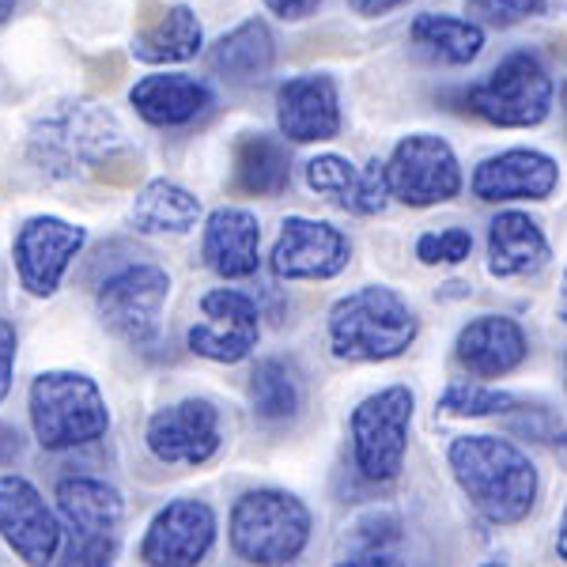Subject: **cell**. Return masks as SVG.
<instances>
[{
	"label": "cell",
	"mask_w": 567,
	"mask_h": 567,
	"mask_svg": "<svg viewBox=\"0 0 567 567\" xmlns=\"http://www.w3.org/2000/svg\"><path fill=\"white\" fill-rule=\"evenodd\" d=\"M458 488L492 526H518L537 503V465L523 446L499 435H458L446 451Z\"/></svg>",
	"instance_id": "cell-1"
},
{
	"label": "cell",
	"mask_w": 567,
	"mask_h": 567,
	"mask_svg": "<svg viewBox=\"0 0 567 567\" xmlns=\"http://www.w3.org/2000/svg\"><path fill=\"white\" fill-rule=\"evenodd\" d=\"M420 337L416 310L401 291L368 284L329 307V352L341 363H386L413 349Z\"/></svg>",
	"instance_id": "cell-2"
},
{
	"label": "cell",
	"mask_w": 567,
	"mask_h": 567,
	"mask_svg": "<svg viewBox=\"0 0 567 567\" xmlns=\"http://www.w3.org/2000/svg\"><path fill=\"white\" fill-rule=\"evenodd\" d=\"M125 148V130L106 106L65 103L27 136V155L45 178H76Z\"/></svg>",
	"instance_id": "cell-3"
},
{
	"label": "cell",
	"mask_w": 567,
	"mask_h": 567,
	"mask_svg": "<svg viewBox=\"0 0 567 567\" xmlns=\"http://www.w3.org/2000/svg\"><path fill=\"white\" fill-rule=\"evenodd\" d=\"M31 432L42 451H76L106 435L110 409L99 382L84 371H42L27 398Z\"/></svg>",
	"instance_id": "cell-4"
},
{
	"label": "cell",
	"mask_w": 567,
	"mask_h": 567,
	"mask_svg": "<svg viewBox=\"0 0 567 567\" xmlns=\"http://www.w3.org/2000/svg\"><path fill=\"white\" fill-rule=\"evenodd\" d=\"M61 523V564L106 567L122 545L125 499L99 477H65L53 492Z\"/></svg>",
	"instance_id": "cell-5"
},
{
	"label": "cell",
	"mask_w": 567,
	"mask_h": 567,
	"mask_svg": "<svg viewBox=\"0 0 567 567\" xmlns=\"http://www.w3.org/2000/svg\"><path fill=\"white\" fill-rule=\"evenodd\" d=\"M231 548L246 564L277 567L303 556L310 542V518L307 503L284 488H254L235 499L231 507Z\"/></svg>",
	"instance_id": "cell-6"
},
{
	"label": "cell",
	"mask_w": 567,
	"mask_h": 567,
	"mask_svg": "<svg viewBox=\"0 0 567 567\" xmlns=\"http://www.w3.org/2000/svg\"><path fill=\"white\" fill-rule=\"evenodd\" d=\"M171 299V277L152 261H136L110 272L99 284L95 310L110 337L130 344L136 352H148L163 337V307Z\"/></svg>",
	"instance_id": "cell-7"
},
{
	"label": "cell",
	"mask_w": 567,
	"mask_h": 567,
	"mask_svg": "<svg viewBox=\"0 0 567 567\" xmlns=\"http://www.w3.org/2000/svg\"><path fill=\"white\" fill-rule=\"evenodd\" d=\"M553 76L534 53H507L488 80L465 91V106L496 130H534L553 114Z\"/></svg>",
	"instance_id": "cell-8"
},
{
	"label": "cell",
	"mask_w": 567,
	"mask_h": 567,
	"mask_svg": "<svg viewBox=\"0 0 567 567\" xmlns=\"http://www.w3.org/2000/svg\"><path fill=\"white\" fill-rule=\"evenodd\" d=\"M416 413V393L398 382L371 398H363L352 409V458L355 470L374 484H386L401 473L409 454V424Z\"/></svg>",
	"instance_id": "cell-9"
},
{
	"label": "cell",
	"mask_w": 567,
	"mask_h": 567,
	"mask_svg": "<svg viewBox=\"0 0 567 567\" xmlns=\"http://www.w3.org/2000/svg\"><path fill=\"white\" fill-rule=\"evenodd\" d=\"M390 197L409 208L446 205L462 194V163L451 144L435 133H413L393 144L386 159Z\"/></svg>",
	"instance_id": "cell-10"
},
{
	"label": "cell",
	"mask_w": 567,
	"mask_h": 567,
	"mask_svg": "<svg viewBox=\"0 0 567 567\" xmlns=\"http://www.w3.org/2000/svg\"><path fill=\"white\" fill-rule=\"evenodd\" d=\"M261 341V310L239 288H213L200 296V322L189 326V352L213 363H243Z\"/></svg>",
	"instance_id": "cell-11"
},
{
	"label": "cell",
	"mask_w": 567,
	"mask_h": 567,
	"mask_svg": "<svg viewBox=\"0 0 567 567\" xmlns=\"http://www.w3.org/2000/svg\"><path fill=\"white\" fill-rule=\"evenodd\" d=\"M87 246V231L80 224H69L61 216H31L16 231L12 254H16V272L27 296L50 299L61 288L69 265L80 258V250Z\"/></svg>",
	"instance_id": "cell-12"
},
{
	"label": "cell",
	"mask_w": 567,
	"mask_h": 567,
	"mask_svg": "<svg viewBox=\"0 0 567 567\" xmlns=\"http://www.w3.org/2000/svg\"><path fill=\"white\" fill-rule=\"evenodd\" d=\"M352 243L341 227L326 219L288 216L280 224L277 246H272V272L280 280H333L349 269Z\"/></svg>",
	"instance_id": "cell-13"
},
{
	"label": "cell",
	"mask_w": 567,
	"mask_h": 567,
	"mask_svg": "<svg viewBox=\"0 0 567 567\" xmlns=\"http://www.w3.org/2000/svg\"><path fill=\"white\" fill-rule=\"evenodd\" d=\"M152 458L163 465H205L213 462L224 446L219 432V409L205 398H186L175 405H163L148 420L144 432Z\"/></svg>",
	"instance_id": "cell-14"
},
{
	"label": "cell",
	"mask_w": 567,
	"mask_h": 567,
	"mask_svg": "<svg viewBox=\"0 0 567 567\" xmlns=\"http://www.w3.org/2000/svg\"><path fill=\"white\" fill-rule=\"evenodd\" d=\"M0 537L23 564H53L61 548L58 511L20 473L0 477Z\"/></svg>",
	"instance_id": "cell-15"
},
{
	"label": "cell",
	"mask_w": 567,
	"mask_h": 567,
	"mask_svg": "<svg viewBox=\"0 0 567 567\" xmlns=\"http://www.w3.org/2000/svg\"><path fill=\"white\" fill-rule=\"evenodd\" d=\"M216 545V511L205 499H171L155 511L141 542V564L197 567Z\"/></svg>",
	"instance_id": "cell-16"
},
{
	"label": "cell",
	"mask_w": 567,
	"mask_h": 567,
	"mask_svg": "<svg viewBox=\"0 0 567 567\" xmlns=\"http://www.w3.org/2000/svg\"><path fill=\"white\" fill-rule=\"evenodd\" d=\"M277 125L291 144H322L341 133V91L326 72L284 80L277 87Z\"/></svg>",
	"instance_id": "cell-17"
},
{
	"label": "cell",
	"mask_w": 567,
	"mask_h": 567,
	"mask_svg": "<svg viewBox=\"0 0 567 567\" xmlns=\"http://www.w3.org/2000/svg\"><path fill=\"white\" fill-rule=\"evenodd\" d=\"M560 167L553 155L534 148H511L492 159H484L470 178V189L477 200L488 205H507V200H545L553 197Z\"/></svg>",
	"instance_id": "cell-18"
},
{
	"label": "cell",
	"mask_w": 567,
	"mask_h": 567,
	"mask_svg": "<svg viewBox=\"0 0 567 567\" xmlns=\"http://www.w3.org/2000/svg\"><path fill=\"white\" fill-rule=\"evenodd\" d=\"M307 186L318 197L333 200L337 208L352 216H379L390 205V186H386V163L371 159L363 167H355L344 155H315L307 163Z\"/></svg>",
	"instance_id": "cell-19"
},
{
	"label": "cell",
	"mask_w": 567,
	"mask_h": 567,
	"mask_svg": "<svg viewBox=\"0 0 567 567\" xmlns=\"http://www.w3.org/2000/svg\"><path fill=\"white\" fill-rule=\"evenodd\" d=\"M200 258L224 280H246L261 265V224L250 208L224 205L205 219Z\"/></svg>",
	"instance_id": "cell-20"
},
{
	"label": "cell",
	"mask_w": 567,
	"mask_h": 567,
	"mask_svg": "<svg viewBox=\"0 0 567 567\" xmlns=\"http://www.w3.org/2000/svg\"><path fill=\"white\" fill-rule=\"evenodd\" d=\"M454 355L473 379H503L526 363V329L507 315H481L462 326Z\"/></svg>",
	"instance_id": "cell-21"
},
{
	"label": "cell",
	"mask_w": 567,
	"mask_h": 567,
	"mask_svg": "<svg viewBox=\"0 0 567 567\" xmlns=\"http://www.w3.org/2000/svg\"><path fill=\"white\" fill-rule=\"evenodd\" d=\"M130 103L155 130H175V125L197 122L216 103V95L205 80L189 76V72H155V76L136 80Z\"/></svg>",
	"instance_id": "cell-22"
},
{
	"label": "cell",
	"mask_w": 567,
	"mask_h": 567,
	"mask_svg": "<svg viewBox=\"0 0 567 567\" xmlns=\"http://www.w3.org/2000/svg\"><path fill=\"white\" fill-rule=\"evenodd\" d=\"M277 65V39L265 20H246L208 50V69L227 87H254Z\"/></svg>",
	"instance_id": "cell-23"
},
{
	"label": "cell",
	"mask_w": 567,
	"mask_h": 567,
	"mask_svg": "<svg viewBox=\"0 0 567 567\" xmlns=\"http://www.w3.org/2000/svg\"><path fill=\"white\" fill-rule=\"evenodd\" d=\"M205 50V27L189 4H171L159 16H144L133 34V58L144 65H182Z\"/></svg>",
	"instance_id": "cell-24"
},
{
	"label": "cell",
	"mask_w": 567,
	"mask_h": 567,
	"mask_svg": "<svg viewBox=\"0 0 567 567\" xmlns=\"http://www.w3.org/2000/svg\"><path fill=\"white\" fill-rule=\"evenodd\" d=\"M548 239L534 216L526 213H499L488 224V277L515 280L529 277L548 261Z\"/></svg>",
	"instance_id": "cell-25"
},
{
	"label": "cell",
	"mask_w": 567,
	"mask_h": 567,
	"mask_svg": "<svg viewBox=\"0 0 567 567\" xmlns=\"http://www.w3.org/2000/svg\"><path fill=\"white\" fill-rule=\"evenodd\" d=\"M291 182L288 144L272 133H243L231 152V186L246 197H280Z\"/></svg>",
	"instance_id": "cell-26"
},
{
	"label": "cell",
	"mask_w": 567,
	"mask_h": 567,
	"mask_svg": "<svg viewBox=\"0 0 567 567\" xmlns=\"http://www.w3.org/2000/svg\"><path fill=\"white\" fill-rule=\"evenodd\" d=\"M405 556V526L386 507H371L355 515L341 537L337 564L349 567H393Z\"/></svg>",
	"instance_id": "cell-27"
},
{
	"label": "cell",
	"mask_w": 567,
	"mask_h": 567,
	"mask_svg": "<svg viewBox=\"0 0 567 567\" xmlns=\"http://www.w3.org/2000/svg\"><path fill=\"white\" fill-rule=\"evenodd\" d=\"M200 219V200L171 178H152L133 197V224L141 235H186Z\"/></svg>",
	"instance_id": "cell-28"
},
{
	"label": "cell",
	"mask_w": 567,
	"mask_h": 567,
	"mask_svg": "<svg viewBox=\"0 0 567 567\" xmlns=\"http://www.w3.org/2000/svg\"><path fill=\"white\" fill-rule=\"evenodd\" d=\"M409 39L435 53L446 65H470L484 50V27L477 20H462V16L446 12H424L409 27Z\"/></svg>",
	"instance_id": "cell-29"
},
{
	"label": "cell",
	"mask_w": 567,
	"mask_h": 567,
	"mask_svg": "<svg viewBox=\"0 0 567 567\" xmlns=\"http://www.w3.org/2000/svg\"><path fill=\"white\" fill-rule=\"evenodd\" d=\"M250 409L254 416L265 420V424H284V420H296L299 405H303V390H299L296 371L284 360H261L258 368L250 371Z\"/></svg>",
	"instance_id": "cell-30"
},
{
	"label": "cell",
	"mask_w": 567,
	"mask_h": 567,
	"mask_svg": "<svg viewBox=\"0 0 567 567\" xmlns=\"http://www.w3.org/2000/svg\"><path fill=\"white\" fill-rule=\"evenodd\" d=\"M518 398L507 390L484 386V382H451L439 398V413L443 416H458V420H481V416H503L515 413Z\"/></svg>",
	"instance_id": "cell-31"
},
{
	"label": "cell",
	"mask_w": 567,
	"mask_h": 567,
	"mask_svg": "<svg viewBox=\"0 0 567 567\" xmlns=\"http://www.w3.org/2000/svg\"><path fill=\"white\" fill-rule=\"evenodd\" d=\"M473 254V235L465 227H446V231H424L416 239L420 265H462Z\"/></svg>",
	"instance_id": "cell-32"
},
{
	"label": "cell",
	"mask_w": 567,
	"mask_h": 567,
	"mask_svg": "<svg viewBox=\"0 0 567 567\" xmlns=\"http://www.w3.org/2000/svg\"><path fill=\"white\" fill-rule=\"evenodd\" d=\"M470 12L477 16L481 27H515L542 12H553V8H548V0H470Z\"/></svg>",
	"instance_id": "cell-33"
},
{
	"label": "cell",
	"mask_w": 567,
	"mask_h": 567,
	"mask_svg": "<svg viewBox=\"0 0 567 567\" xmlns=\"http://www.w3.org/2000/svg\"><path fill=\"white\" fill-rule=\"evenodd\" d=\"M16 352H20V333L8 318H0V405L12 393V374H16Z\"/></svg>",
	"instance_id": "cell-34"
},
{
	"label": "cell",
	"mask_w": 567,
	"mask_h": 567,
	"mask_svg": "<svg viewBox=\"0 0 567 567\" xmlns=\"http://www.w3.org/2000/svg\"><path fill=\"white\" fill-rule=\"evenodd\" d=\"M318 4H322V0H265V8H269L272 16H280L284 23L307 20V16L318 12Z\"/></svg>",
	"instance_id": "cell-35"
},
{
	"label": "cell",
	"mask_w": 567,
	"mask_h": 567,
	"mask_svg": "<svg viewBox=\"0 0 567 567\" xmlns=\"http://www.w3.org/2000/svg\"><path fill=\"white\" fill-rule=\"evenodd\" d=\"M405 4H413V0H349V8L363 20H379V16H390Z\"/></svg>",
	"instance_id": "cell-36"
},
{
	"label": "cell",
	"mask_w": 567,
	"mask_h": 567,
	"mask_svg": "<svg viewBox=\"0 0 567 567\" xmlns=\"http://www.w3.org/2000/svg\"><path fill=\"white\" fill-rule=\"evenodd\" d=\"M16 8H20V0H0V27H4L8 20H12Z\"/></svg>",
	"instance_id": "cell-37"
},
{
	"label": "cell",
	"mask_w": 567,
	"mask_h": 567,
	"mask_svg": "<svg viewBox=\"0 0 567 567\" xmlns=\"http://www.w3.org/2000/svg\"><path fill=\"white\" fill-rule=\"evenodd\" d=\"M0 435H4V432H0Z\"/></svg>",
	"instance_id": "cell-38"
}]
</instances>
